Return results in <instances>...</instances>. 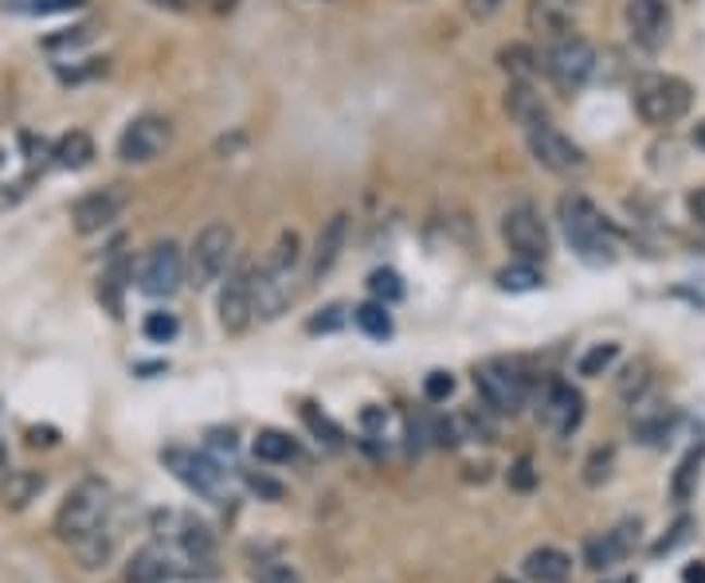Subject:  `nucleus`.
Instances as JSON below:
<instances>
[{"instance_id":"obj_1","label":"nucleus","mask_w":705,"mask_h":583,"mask_svg":"<svg viewBox=\"0 0 705 583\" xmlns=\"http://www.w3.org/2000/svg\"><path fill=\"white\" fill-rule=\"evenodd\" d=\"M560 227H565L568 247H572L588 266L616 263V232H611L604 212H599L588 196H580V193L560 196Z\"/></svg>"},{"instance_id":"obj_2","label":"nucleus","mask_w":705,"mask_h":583,"mask_svg":"<svg viewBox=\"0 0 705 583\" xmlns=\"http://www.w3.org/2000/svg\"><path fill=\"white\" fill-rule=\"evenodd\" d=\"M631 107L643 117L646 126H675L690 114L694 107V87L678 75H663V71H651V75L635 78V90H631Z\"/></svg>"},{"instance_id":"obj_3","label":"nucleus","mask_w":705,"mask_h":583,"mask_svg":"<svg viewBox=\"0 0 705 583\" xmlns=\"http://www.w3.org/2000/svg\"><path fill=\"white\" fill-rule=\"evenodd\" d=\"M541 71L560 95H577L592 83V75L599 71V55L596 48L588 44L584 36H560V39H548V51L541 55Z\"/></svg>"},{"instance_id":"obj_4","label":"nucleus","mask_w":705,"mask_h":583,"mask_svg":"<svg viewBox=\"0 0 705 583\" xmlns=\"http://www.w3.org/2000/svg\"><path fill=\"white\" fill-rule=\"evenodd\" d=\"M107 513H110V486L102 477H87V482H78L63 497V506L55 513V536L63 545H75L87 533H95L107 521Z\"/></svg>"},{"instance_id":"obj_5","label":"nucleus","mask_w":705,"mask_h":583,"mask_svg":"<svg viewBox=\"0 0 705 583\" xmlns=\"http://www.w3.org/2000/svg\"><path fill=\"white\" fill-rule=\"evenodd\" d=\"M235 255V227L232 224H208L205 232H196L193 247L185 259V278L193 290H208L212 283H220Z\"/></svg>"},{"instance_id":"obj_6","label":"nucleus","mask_w":705,"mask_h":583,"mask_svg":"<svg viewBox=\"0 0 705 583\" xmlns=\"http://www.w3.org/2000/svg\"><path fill=\"white\" fill-rule=\"evenodd\" d=\"M474 388H479L482 404H486L494 415H518L529 399V384L518 369H509L502 360H490L474 369Z\"/></svg>"},{"instance_id":"obj_7","label":"nucleus","mask_w":705,"mask_h":583,"mask_svg":"<svg viewBox=\"0 0 705 583\" xmlns=\"http://www.w3.org/2000/svg\"><path fill=\"white\" fill-rule=\"evenodd\" d=\"M161 462L173 470L181 482H185L193 494L208 497V501H224L227 497V470L215 462L212 455H196L185 447H169L161 450Z\"/></svg>"},{"instance_id":"obj_8","label":"nucleus","mask_w":705,"mask_h":583,"mask_svg":"<svg viewBox=\"0 0 705 583\" xmlns=\"http://www.w3.org/2000/svg\"><path fill=\"white\" fill-rule=\"evenodd\" d=\"M623 24L631 32V44L646 55H655L670 44V32H675V9L670 0H627L623 9Z\"/></svg>"},{"instance_id":"obj_9","label":"nucleus","mask_w":705,"mask_h":583,"mask_svg":"<svg viewBox=\"0 0 705 583\" xmlns=\"http://www.w3.org/2000/svg\"><path fill=\"white\" fill-rule=\"evenodd\" d=\"M169 146H173V122L161 114H141L118 137V161H126V165H149L157 157H165Z\"/></svg>"},{"instance_id":"obj_10","label":"nucleus","mask_w":705,"mask_h":583,"mask_svg":"<svg viewBox=\"0 0 705 583\" xmlns=\"http://www.w3.org/2000/svg\"><path fill=\"white\" fill-rule=\"evenodd\" d=\"M525 141H529V153H533V161H537L541 169H548V173L577 176V173H584V169H588V153L577 146V141H572V137L560 134L553 122L525 129Z\"/></svg>"},{"instance_id":"obj_11","label":"nucleus","mask_w":705,"mask_h":583,"mask_svg":"<svg viewBox=\"0 0 705 583\" xmlns=\"http://www.w3.org/2000/svg\"><path fill=\"white\" fill-rule=\"evenodd\" d=\"M153 533L165 541V545H176L185 553V565L196 572V565H212L215 556V541L208 533L205 521H196L193 513H157L153 517Z\"/></svg>"},{"instance_id":"obj_12","label":"nucleus","mask_w":705,"mask_h":583,"mask_svg":"<svg viewBox=\"0 0 705 583\" xmlns=\"http://www.w3.org/2000/svg\"><path fill=\"white\" fill-rule=\"evenodd\" d=\"M502 239H506V247L518 255L521 263H545L548 251H553L545 220H541L529 204L509 208V212L502 215Z\"/></svg>"},{"instance_id":"obj_13","label":"nucleus","mask_w":705,"mask_h":583,"mask_svg":"<svg viewBox=\"0 0 705 583\" xmlns=\"http://www.w3.org/2000/svg\"><path fill=\"white\" fill-rule=\"evenodd\" d=\"M220 330L227 337H239L247 333V325L255 321V266L251 263H239L232 274H227V283L220 286Z\"/></svg>"},{"instance_id":"obj_14","label":"nucleus","mask_w":705,"mask_h":583,"mask_svg":"<svg viewBox=\"0 0 705 583\" xmlns=\"http://www.w3.org/2000/svg\"><path fill=\"white\" fill-rule=\"evenodd\" d=\"M141 294L149 298H173L185 283V255L173 239H161L146 251V263H141Z\"/></svg>"},{"instance_id":"obj_15","label":"nucleus","mask_w":705,"mask_h":583,"mask_svg":"<svg viewBox=\"0 0 705 583\" xmlns=\"http://www.w3.org/2000/svg\"><path fill=\"white\" fill-rule=\"evenodd\" d=\"M537 415L553 435L568 438L580 427V419H584V396H580L572 384H565V380H548Z\"/></svg>"},{"instance_id":"obj_16","label":"nucleus","mask_w":705,"mask_h":583,"mask_svg":"<svg viewBox=\"0 0 705 583\" xmlns=\"http://www.w3.org/2000/svg\"><path fill=\"white\" fill-rule=\"evenodd\" d=\"M122 208H126V196L118 188H95L71 204V227L78 235H102L122 215Z\"/></svg>"},{"instance_id":"obj_17","label":"nucleus","mask_w":705,"mask_h":583,"mask_svg":"<svg viewBox=\"0 0 705 583\" xmlns=\"http://www.w3.org/2000/svg\"><path fill=\"white\" fill-rule=\"evenodd\" d=\"M580 0H529L525 4V28L541 39H560L577 28Z\"/></svg>"},{"instance_id":"obj_18","label":"nucleus","mask_w":705,"mask_h":583,"mask_svg":"<svg viewBox=\"0 0 705 583\" xmlns=\"http://www.w3.org/2000/svg\"><path fill=\"white\" fill-rule=\"evenodd\" d=\"M635 541H639V521H619L611 533L596 536V541H588L584 565L592 568V572H604V568L627 560V553L635 548Z\"/></svg>"},{"instance_id":"obj_19","label":"nucleus","mask_w":705,"mask_h":583,"mask_svg":"<svg viewBox=\"0 0 705 583\" xmlns=\"http://www.w3.org/2000/svg\"><path fill=\"white\" fill-rule=\"evenodd\" d=\"M290 301H294V274L255 271V318L259 321L283 318Z\"/></svg>"},{"instance_id":"obj_20","label":"nucleus","mask_w":705,"mask_h":583,"mask_svg":"<svg viewBox=\"0 0 705 583\" xmlns=\"http://www.w3.org/2000/svg\"><path fill=\"white\" fill-rule=\"evenodd\" d=\"M502 107H506L509 122L521 129H533V126H545L548 122V107L545 98L537 95L533 83H509L506 95H502Z\"/></svg>"},{"instance_id":"obj_21","label":"nucleus","mask_w":705,"mask_h":583,"mask_svg":"<svg viewBox=\"0 0 705 583\" xmlns=\"http://www.w3.org/2000/svg\"><path fill=\"white\" fill-rule=\"evenodd\" d=\"M345 239H349V215L337 212L325 220V227L318 232V244H313V263H310V278H325V274L337 266L345 251Z\"/></svg>"},{"instance_id":"obj_22","label":"nucleus","mask_w":705,"mask_h":583,"mask_svg":"<svg viewBox=\"0 0 705 583\" xmlns=\"http://www.w3.org/2000/svg\"><path fill=\"white\" fill-rule=\"evenodd\" d=\"M176 575H188V568H181L169 548H157V545L134 553V560L126 565V583H165V580H176Z\"/></svg>"},{"instance_id":"obj_23","label":"nucleus","mask_w":705,"mask_h":583,"mask_svg":"<svg viewBox=\"0 0 705 583\" xmlns=\"http://www.w3.org/2000/svg\"><path fill=\"white\" fill-rule=\"evenodd\" d=\"M90 161H95V141H90L87 129H67L63 137L51 141V165L55 169L78 173V169H87Z\"/></svg>"},{"instance_id":"obj_24","label":"nucleus","mask_w":705,"mask_h":583,"mask_svg":"<svg viewBox=\"0 0 705 583\" xmlns=\"http://www.w3.org/2000/svg\"><path fill=\"white\" fill-rule=\"evenodd\" d=\"M521 572H525L533 583H565L568 575H572V556L560 553V548H548V545L533 548V553L525 556Z\"/></svg>"},{"instance_id":"obj_25","label":"nucleus","mask_w":705,"mask_h":583,"mask_svg":"<svg viewBox=\"0 0 705 583\" xmlns=\"http://www.w3.org/2000/svg\"><path fill=\"white\" fill-rule=\"evenodd\" d=\"M44 486H48V477L39 470H9V477H4V509H12V513L28 509L44 494Z\"/></svg>"},{"instance_id":"obj_26","label":"nucleus","mask_w":705,"mask_h":583,"mask_svg":"<svg viewBox=\"0 0 705 583\" xmlns=\"http://www.w3.org/2000/svg\"><path fill=\"white\" fill-rule=\"evenodd\" d=\"M498 67L509 75V83H533L541 75V55L529 44H506L498 51Z\"/></svg>"},{"instance_id":"obj_27","label":"nucleus","mask_w":705,"mask_h":583,"mask_svg":"<svg viewBox=\"0 0 705 583\" xmlns=\"http://www.w3.org/2000/svg\"><path fill=\"white\" fill-rule=\"evenodd\" d=\"M302 263V239L298 232H283L274 239V247L267 251V259L259 263V271H271V274H294Z\"/></svg>"},{"instance_id":"obj_28","label":"nucleus","mask_w":705,"mask_h":583,"mask_svg":"<svg viewBox=\"0 0 705 583\" xmlns=\"http://www.w3.org/2000/svg\"><path fill=\"white\" fill-rule=\"evenodd\" d=\"M114 545H118V536L110 533L107 525H98L95 533H87L83 541H75V556H78V565L83 568H107V560L114 556Z\"/></svg>"},{"instance_id":"obj_29","label":"nucleus","mask_w":705,"mask_h":583,"mask_svg":"<svg viewBox=\"0 0 705 583\" xmlns=\"http://www.w3.org/2000/svg\"><path fill=\"white\" fill-rule=\"evenodd\" d=\"M702 467H705V443H702V447H694L690 455L682 458V462H678L675 477H670V497H675V501H690V497L697 494Z\"/></svg>"},{"instance_id":"obj_30","label":"nucleus","mask_w":705,"mask_h":583,"mask_svg":"<svg viewBox=\"0 0 705 583\" xmlns=\"http://www.w3.org/2000/svg\"><path fill=\"white\" fill-rule=\"evenodd\" d=\"M126 278H129L126 259H114V263L102 271V278H98V301L110 310V318H122V290H126Z\"/></svg>"},{"instance_id":"obj_31","label":"nucleus","mask_w":705,"mask_h":583,"mask_svg":"<svg viewBox=\"0 0 705 583\" xmlns=\"http://www.w3.org/2000/svg\"><path fill=\"white\" fill-rule=\"evenodd\" d=\"M352 321H357V330L364 333V337H372V340H388L392 337V313H388V306L384 301H364V306H357L352 310Z\"/></svg>"},{"instance_id":"obj_32","label":"nucleus","mask_w":705,"mask_h":583,"mask_svg":"<svg viewBox=\"0 0 705 583\" xmlns=\"http://www.w3.org/2000/svg\"><path fill=\"white\" fill-rule=\"evenodd\" d=\"M670 431H675V411L670 408L635 419V438L639 443H646V447H663V443H670Z\"/></svg>"},{"instance_id":"obj_33","label":"nucleus","mask_w":705,"mask_h":583,"mask_svg":"<svg viewBox=\"0 0 705 583\" xmlns=\"http://www.w3.org/2000/svg\"><path fill=\"white\" fill-rule=\"evenodd\" d=\"M251 447L259 462H290L298 455V447H294L290 435H283V431H259Z\"/></svg>"},{"instance_id":"obj_34","label":"nucleus","mask_w":705,"mask_h":583,"mask_svg":"<svg viewBox=\"0 0 705 583\" xmlns=\"http://www.w3.org/2000/svg\"><path fill=\"white\" fill-rule=\"evenodd\" d=\"M541 283H545V278H541L537 263H518V266H506V271H498V290H506V294L537 290Z\"/></svg>"},{"instance_id":"obj_35","label":"nucleus","mask_w":705,"mask_h":583,"mask_svg":"<svg viewBox=\"0 0 705 583\" xmlns=\"http://www.w3.org/2000/svg\"><path fill=\"white\" fill-rule=\"evenodd\" d=\"M619 360V345L616 340H599V345H592V349L584 352V357L577 360V372L580 376H604L611 364Z\"/></svg>"},{"instance_id":"obj_36","label":"nucleus","mask_w":705,"mask_h":583,"mask_svg":"<svg viewBox=\"0 0 705 583\" xmlns=\"http://www.w3.org/2000/svg\"><path fill=\"white\" fill-rule=\"evenodd\" d=\"M90 39H95V28H90V24H75V28H59V32H51V36H44L39 39V48L51 51V55H59V51L83 48V44H90Z\"/></svg>"},{"instance_id":"obj_37","label":"nucleus","mask_w":705,"mask_h":583,"mask_svg":"<svg viewBox=\"0 0 705 583\" xmlns=\"http://www.w3.org/2000/svg\"><path fill=\"white\" fill-rule=\"evenodd\" d=\"M302 423L310 427V435L318 438V443H325L330 450L342 447V438H345L342 427H337V423H333L330 415H322V411L313 408V404H302Z\"/></svg>"},{"instance_id":"obj_38","label":"nucleus","mask_w":705,"mask_h":583,"mask_svg":"<svg viewBox=\"0 0 705 583\" xmlns=\"http://www.w3.org/2000/svg\"><path fill=\"white\" fill-rule=\"evenodd\" d=\"M9 9L20 16H59V12L87 9V0H9Z\"/></svg>"},{"instance_id":"obj_39","label":"nucleus","mask_w":705,"mask_h":583,"mask_svg":"<svg viewBox=\"0 0 705 583\" xmlns=\"http://www.w3.org/2000/svg\"><path fill=\"white\" fill-rule=\"evenodd\" d=\"M694 533H697V521H694V517H678L675 525H670V533H666L663 541H658V545L651 548V556H655V560H663V556L678 553L682 545H690V541H694Z\"/></svg>"},{"instance_id":"obj_40","label":"nucleus","mask_w":705,"mask_h":583,"mask_svg":"<svg viewBox=\"0 0 705 583\" xmlns=\"http://www.w3.org/2000/svg\"><path fill=\"white\" fill-rule=\"evenodd\" d=\"M369 294L376 301H384V306H392V301L404 298V278L396 271H388V266H381V271L369 274Z\"/></svg>"},{"instance_id":"obj_41","label":"nucleus","mask_w":705,"mask_h":583,"mask_svg":"<svg viewBox=\"0 0 705 583\" xmlns=\"http://www.w3.org/2000/svg\"><path fill=\"white\" fill-rule=\"evenodd\" d=\"M646 388H651V369H646L643 360L639 364H631V369L619 376V384H616V392H619V399H627V404H639V399L646 396Z\"/></svg>"},{"instance_id":"obj_42","label":"nucleus","mask_w":705,"mask_h":583,"mask_svg":"<svg viewBox=\"0 0 705 583\" xmlns=\"http://www.w3.org/2000/svg\"><path fill=\"white\" fill-rule=\"evenodd\" d=\"M349 313H352L349 306H342V301H330V306H322V310L306 321V333H313V337H318V333H337L345 321H349Z\"/></svg>"},{"instance_id":"obj_43","label":"nucleus","mask_w":705,"mask_h":583,"mask_svg":"<svg viewBox=\"0 0 705 583\" xmlns=\"http://www.w3.org/2000/svg\"><path fill=\"white\" fill-rule=\"evenodd\" d=\"M141 333H146L149 340H157V345H169V340L181 333V321H176V313L157 310V313H149V318L141 321Z\"/></svg>"},{"instance_id":"obj_44","label":"nucleus","mask_w":705,"mask_h":583,"mask_svg":"<svg viewBox=\"0 0 705 583\" xmlns=\"http://www.w3.org/2000/svg\"><path fill=\"white\" fill-rule=\"evenodd\" d=\"M251 583H302V575L283 560H263V565L251 568Z\"/></svg>"},{"instance_id":"obj_45","label":"nucleus","mask_w":705,"mask_h":583,"mask_svg":"<svg viewBox=\"0 0 705 583\" xmlns=\"http://www.w3.org/2000/svg\"><path fill=\"white\" fill-rule=\"evenodd\" d=\"M611 462H616V450L611 447L592 450V458L584 462V486H604L607 477H611Z\"/></svg>"},{"instance_id":"obj_46","label":"nucleus","mask_w":705,"mask_h":583,"mask_svg":"<svg viewBox=\"0 0 705 583\" xmlns=\"http://www.w3.org/2000/svg\"><path fill=\"white\" fill-rule=\"evenodd\" d=\"M450 392H455V376H450V372H443V369L428 372V380H423V396H428L431 404H443Z\"/></svg>"},{"instance_id":"obj_47","label":"nucleus","mask_w":705,"mask_h":583,"mask_svg":"<svg viewBox=\"0 0 705 583\" xmlns=\"http://www.w3.org/2000/svg\"><path fill=\"white\" fill-rule=\"evenodd\" d=\"M110 71V59H87V63H78V67H59V78L63 83H83V78H98Z\"/></svg>"},{"instance_id":"obj_48","label":"nucleus","mask_w":705,"mask_h":583,"mask_svg":"<svg viewBox=\"0 0 705 583\" xmlns=\"http://www.w3.org/2000/svg\"><path fill=\"white\" fill-rule=\"evenodd\" d=\"M537 486V470L529 458H518L514 467H509V489H518V494H529V489Z\"/></svg>"},{"instance_id":"obj_49","label":"nucleus","mask_w":705,"mask_h":583,"mask_svg":"<svg viewBox=\"0 0 705 583\" xmlns=\"http://www.w3.org/2000/svg\"><path fill=\"white\" fill-rule=\"evenodd\" d=\"M247 486H251L255 494L271 497V501H279V497H283V486H279V482H271V477H263V474H247Z\"/></svg>"},{"instance_id":"obj_50","label":"nucleus","mask_w":705,"mask_h":583,"mask_svg":"<svg viewBox=\"0 0 705 583\" xmlns=\"http://www.w3.org/2000/svg\"><path fill=\"white\" fill-rule=\"evenodd\" d=\"M462 4H467V12L474 20H490L502 12V0H462Z\"/></svg>"},{"instance_id":"obj_51","label":"nucleus","mask_w":705,"mask_h":583,"mask_svg":"<svg viewBox=\"0 0 705 583\" xmlns=\"http://www.w3.org/2000/svg\"><path fill=\"white\" fill-rule=\"evenodd\" d=\"M685 212H690V220L697 227H705V188H694V193L685 196Z\"/></svg>"},{"instance_id":"obj_52","label":"nucleus","mask_w":705,"mask_h":583,"mask_svg":"<svg viewBox=\"0 0 705 583\" xmlns=\"http://www.w3.org/2000/svg\"><path fill=\"white\" fill-rule=\"evenodd\" d=\"M208 447H212V450H227V455H235V431L212 427V431H208Z\"/></svg>"},{"instance_id":"obj_53","label":"nucleus","mask_w":705,"mask_h":583,"mask_svg":"<svg viewBox=\"0 0 705 583\" xmlns=\"http://www.w3.org/2000/svg\"><path fill=\"white\" fill-rule=\"evenodd\" d=\"M28 443L32 447H55L59 431L55 427H28Z\"/></svg>"},{"instance_id":"obj_54","label":"nucleus","mask_w":705,"mask_h":583,"mask_svg":"<svg viewBox=\"0 0 705 583\" xmlns=\"http://www.w3.org/2000/svg\"><path fill=\"white\" fill-rule=\"evenodd\" d=\"M153 9H165V12H193V9H200L205 0H149Z\"/></svg>"},{"instance_id":"obj_55","label":"nucleus","mask_w":705,"mask_h":583,"mask_svg":"<svg viewBox=\"0 0 705 583\" xmlns=\"http://www.w3.org/2000/svg\"><path fill=\"white\" fill-rule=\"evenodd\" d=\"M682 583H705V560L682 568Z\"/></svg>"},{"instance_id":"obj_56","label":"nucleus","mask_w":705,"mask_h":583,"mask_svg":"<svg viewBox=\"0 0 705 583\" xmlns=\"http://www.w3.org/2000/svg\"><path fill=\"white\" fill-rule=\"evenodd\" d=\"M361 423H364V427H381V423H384V411H381V408H369V411L361 415Z\"/></svg>"},{"instance_id":"obj_57","label":"nucleus","mask_w":705,"mask_h":583,"mask_svg":"<svg viewBox=\"0 0 705 583\" xmlns=\"http://www.w3.org/2000/svg\"><path fill=\"white\" fill-rule=\"evenodd\" d=\"M690 141H694V146H697V149H702V153H705V122H697V126L690 129Z\"/></svg>"},{"instance_id":"obj_58","label":"nucleus","mask_w":705,"mask_h":583,"mask_svg":"<svg viewBox=\"0 0 705 583\" xmlns=\"http://www.w3.org/2000/svg\"><path fill=\"white\" fill-rule=\"evenodd\" d=\"M9 477V450H4V438H0V482Z\"/></svg>"},{"instance_id":"obj_59","label":"nucleus","mask_w":705,"mask_h":583,"mask_svg":"<svg viewBox=\"0 0 705 583\" xmlns=\"http://www.w3.org/2000/svg\"><path fill=\"white\" fill-rule=\"evenodd\" d=\"M611 583H639L635 575H623V580H611Z\"/></svg>"},{"instance_id":"obj_60","label":"nucleus","mask_w":705,"mask_h":583,"mask_svg":"<svg viewBox=\"0 0 705 583\" xmlns=\"http://www.w3.org/2000/svg\"><path fill=\"white\" fill-rule=\"evenodd\" d=\"M494 583H518V580H509V575H498V580H494Z\"/></svg>"}]
</instances>
